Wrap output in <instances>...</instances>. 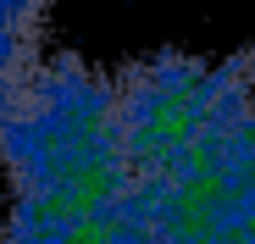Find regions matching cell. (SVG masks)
Instances as JSON below:
<instances>
[{"label":"cell","instance_id":"cell-1","mask_svg":"<svg viewBox=\"0 0 255 244\" xmlns=\"http://www.w3.org/2000/svg\"><path fill=\"white\" fill-rule=\"evenodd\" d=\"M11 211L0 244H150L111 72L78 56L39 61L0 128Z\"/></svg>","mask_w":255,"mask_h":244},{"label":"cell","instance_id":"cell-2","mask_svg":"<svg viewBox=\"0 0 255 244\" xmlns=\"http://www.w3.org/2000/svg\"><path fill=\"white\" fill-rule=\"evenodd\" d=\"M45 22H50V0H0V128H6L28 72L45 61Z\"/></svg>","mask_w":255,"mask_h":244},{"label":"cell","instance_id":"cell-3","mask_svg":"<svg viewBox=\"0 0 255 244\" xmlns=\"http://www.w3.org/2000/svg\"><path fill=\"white\" fill-rule=\"evenodd\" d=\"M222 244H255V194L244 200V211L228 222V233H222Z\"/></svg>","mask_w":255,"mask_h":244}]
</instances>
